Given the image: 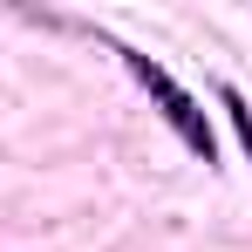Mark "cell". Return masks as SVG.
<instances>
[{
	"label": "cell",
	"instance_id": "obj_2",
	"mask_svg": "<svg viewBox=\"0 0 252 252\" xmlns=\"http://www.w3.org/2000/svg\"><path fill=\"white\" fill-rule=\"evenodd\" d=\"M218 102H225V116H232V129H239V143H246V157H252V109H246V95H239V89H225Z\"/></svg>",
	"mask_w": 252,
	"mask_h": 252
},
{
	"label": "cell",
	"instance_id": "obj_1",
	"mask_svg": "<svg viewBox=\"0 0 252 252\" xmlns=\"http://www.w3.org/2000/svg\"><path fill=\"white\" fill-rule=\"evenodd\" d=\"M123 62H129V75H136V82L150 89V102H157V109H164V123L177 129V136H184V150H191V157H218V136H211V123H205V109H198V95H184V89L170 82L164 68H157V62H150V55H129L123 48Z\"/></svg>",
	"mask_w": 252,
	"mask_h": 252
}]
</instances>
